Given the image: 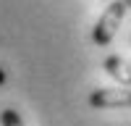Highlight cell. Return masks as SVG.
I'll return each instance as SVG.
<instances>
[{
    "label": "cell",
    "mask_w": 131,
    "mask_h": 126,
    "mask_svg": "<svg viewBox=\"0 0 131 126\" xmlns=\"http://www.w3.org/2000/svg\"><path fill=\"white\" fill-rule=\"evenodd\" d=\"M126 13H128V5L123 3V0H115V3H110L102 10L100 21L94 24V34H92L100 47H105V45L113 42V37H115V32H118V26H121V21H123Z\"/></svg>",
    "instance_id": "cell-1"
},
{
    "label": "cell",
    "mask_w": 131,
    "mask_h": 126,
    "mask_svg": "<svg viewBox=\"0 0 131 126\" xmlns=\"http://www.w3.org/2000/svg\"><path fill=\"white\" fill-rule=\"evenodd\" d=\"M0 81H3V68H0Z\"/></svg>",
    "instance_id": "cell-5"
},
{
    "label": "cell",
    "mask_w": 131,
    "mask_h": 126,
    "mask_svg": "<svg viewBox=\"0 0 131 126\" xmlns=\"http://www.w3.org/2000/svg\"><path fill=\"white\" fill-rule=\"evenodd\" d=\"M0 123H3V126H24V121H21V116L16 113V110H3V113H0Z\"/></svg>",
    "instance_id": "cell-4"
},
{
    "label": "cell",
    "mask_w": 131,
    "mask_h": 126,
    "mask_svg": "<svg viewBox=\"0 0 131 126\" xmlns=\"http://www.w3.org/2000/svg\"><path fill=\"white\" fill-rule=\"evenodd\" d=\"M123 3H126V5H131V0H123Z\"/></svg>",
    "instance_id": "cell-6"
},
{
    "label": "cell",
    "mask_w": 131,
    "mask_h": 126,
    "mask_svg": "<svg viewBox=\"0 0 131 126\" xmlns=\"http://www.w3.org/2000/svg\"><path fill=\"white\" fill-rule=\"evenodd\" d=\"M105 71L110 74L115 81H121L123 87L131 84V66H128V60H123L121 55H110L105 60Z\"/></svg>",
    "instance_id": "cell-3"
},
{
    "label": "cell",
    "mask_w": 131,
    "mask_h": 126,
    "mask_svg": "<svg viewBox=\"0 0 131 126\" xmlns=\"http://www.w3.org/2000/svg\"><path fill=\"white\" fill-rule=\"evenodd\" d=\"M89 105L92 108H128L131 92H128V87H123V89L102 87V89H94L89 94Z\"/></svg>",
    "instance_id": "cell-2"
}]
</instances>
